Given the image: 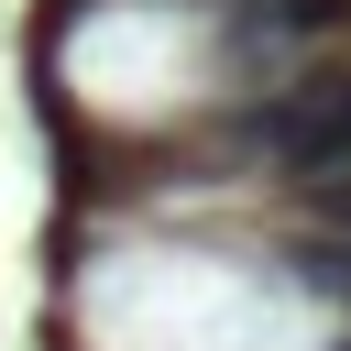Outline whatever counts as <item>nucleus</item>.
Returning a JSON list of instances; mask_svg holds the SVG:
<instances>
[{"instance_id":"f03ea898","label":"nucleus","mask_w":351,"mask_h":351,"mask_svg":"<svg viewBox=\"0 0 351 351\" xmlns=\"http://www.w3.org/2000/svg\"><path fill=\"white\" fill-rule=\"evenodd\" d=\"M351 0H241V44L263 33V44H307V33H329Z\"/></svg>"},{"instance_id":"f257e3e1","label":"nucleus","mask_w":351,"mask_h":351,"mask_svg":"<svg viewBox=\"0 0 351 351\" xmlns=\"http://www.w3.org/2000/svg\"><path fill=\"white\" fill-rule=\"evenodd\" d=\"M241 154L285 186H329L351 176V66H318L296 88H263L241 110Z\"/></svg>"},{"instance_id":"20e7f679","label":"nucleus","mask_w":351,"mask_h":351,"mask_svg":"<svg viewBox=\"0 0 351 351\" xmlns=\"http://www.w3.org/2000/svg\"><path fill=\"white\" fill-rule=\"evenodd\" d=\"M340 351H351V340H340Z\"/></svg>"},{"instance_id":"7ed1b4c3","label":"nucleus","mask_w":351,"mask_h":351,"mask_svg":"<svg viewBox=\"0 0 351 351\" xmlns=\"http://www.w3.org/2000/svg\"><path fill=\"white\" fill-rule=\"evenodd\" d=\"M296 285L329 296V307H351V230H307L296 241Z\"/></svg>"}]
</instances>
